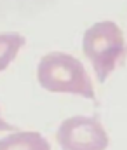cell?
Listing matches in <instances>:
<instances>
[{"instance_id":"obj_1","label":"cell","mask_w":127,"mask_h":150,"mask_svg":"<svg viewBox=\"0 0 127 150\" xmlns=\"http://www.w3.org/2000/svg\"><path fill=\"white\" fill-rule=\"evenodd\" d=\"M37 80L40 87L49 93L96 100L92 80L84 63L68 52L54 51L42 56L37 67Z\"/></svg>"},{"instance_id":"obj_2","label":"cell","mask_w":127,"mask_h":150,"mask_svg":"<svg viewBox=\"0 0 127 150\" xmlns=\"http://www.w3.org/2000/svg\"><path fill=\"white\" fill-rule=\"evenodd\" d=\"M82 51L85 58L91 61L99 84H105L106 79L127 58L124 33L120 26L112 19L98 21L85 30L82 38Z\"/></svg>"},{"instance_id":"obj_3","label":"cell","mask_w":127,"mask_h":150,"mask_svg":"<svg viewBox=\"0 0 127 150\" xmlns=\"http://www.w3.org/2000/svg\"><path fill=\"white\" fill-rule=\"evenodd\" d=\"M56 142L61 150H106L108 133L98 117L73 115L65 119L56 131Z\"/></svg>"},{"instance_id":"obj_4","label":"cell","mask_w":127,"mask_h":150,"mask_svg":"<svg viewBox=\"0 0 127 150\" xmlns=\"http://www.w3.org/2000/svg\"><path fill=\"white\" fill-rule=\"evenodd\" d=\"M0 150H51V143L39 131H14L0 138Z\"/></svg>"},{"instance_id":"obj_5","label":"cell","mask_w":127,"mask_h":150,"mask_svg":"<svg viewBox=\"0 0 127 150\" xmlns=\"http://www.w3.org/2000/svg\"><path fill=\"white\" fill-rule=\"evenodd\" d=\"M25 44H26V38L21 33H16V32L0 33V72H4L18 58Z\"/></svg>"},{"instance_id":"obj_6","label":"cell","mask_w":127,"mask_h":150,"mask_svg":"<svg viewBox=\"0 0 127 150\" xmlns=\"http://www.w3.org/2000/svg\"><path fill=\"white\" fill-rule=\"evenodd\" d=\"M0 131H16V127H14L12 124H9L7 120H4V119L0 117Z\"/></svg>"}]
</instances>
